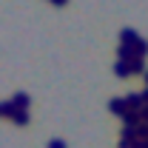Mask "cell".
I'll return each mask as SVG.
<instances>
[{"mask_svg":"<svg viewBox=\"0 0 148 148\" xmlns=\"http://www.w3.org/2000/svg\"><path fill=\"white\" fill-rule=\"evenodd\" d=\"M125 103H128V111H143V108H145L143 91H131V94H125Z\"/></svg>","mask_w":148,"mask_h":148,"instance_id":"cell-1","label":"cell"},{"mask_svg":"<svg viewBox=\"0 0 148 148\" xmlns=\"http://www.w3.org/2000/svg\"><path fill=\"white\" fill-rule=\"evenodd\" d=\"M108 111H111V114H117V117H123V114L128 111L125 97H111V100H108Z\"/></svg>","mask_w":148,"mask_h":148,"instance_id":"cell-2","label":"cell"},{"mask_svg":"<svg viewBox=\"0 0 148 148\" xmlns=\"http://www.w3.org/2000/svg\"><path fill=\"white\" fill-rule=\"evenodd\" d=\"M120 123H123L125 128H137V125L143 123V114H140V111H125V114L120 117Z\"/></svg>","mask_w":148,"mask_h":148,"instance_id":"cell-3","label":"cell"},{"mask_svg":"<svg viewBox=\"0 0 148 148\" xmlns=\"http://www.w3.org/2000/svg\"><path fill=\"white\" fill-rule=\"evenodd\" d=\"M12 103H14L17 108H26V111H29V106H32V97H29L26 91H17L14 97H12Z\"/></svg>","mask_w":148,"mask_h":148,"instance_id":"cell-4","label":"cell"},{"mask_svg":"<svg viewBox=\"0 0 148 148\" xmlns=\"http://www.w3.org/2000/svg\"><path fill=\"white\" fill-rule=\"evenodd\" d=\"M137 40H140V37H137L134 29H123V32H120V43H123V46H134Z\"/></svg>","mask_w":148,"mask_h":148,"instance_id":"cell-5","label":"cell"},{"mask_svg":"<svg viewBox=\"0 0 148 148\" xmlns=\"http://www.w3.org/2000/svg\"><path fill=\"white\" fill-rule=\"evenodd\" d=\"M128 66H131V74H140V77H145V71H148V69H145V60H143V57H134Z\"/></svg>","mask_w":148,"mask_h":148,"instance_id":"cell-6","label":"cell"},{"mask_svg":"<svg viewBox=\"0 0 148 148\" xmlns=\"http://www.w3.org/2000/svg\"><path fill=\"white\" fill-rule=\"evenodd\" d=\"M114 74H117V77H131V66L125 60H117V63H114Z\"/></svg>","mask_w":148,"mask_h":148,"instance_id":"cell-7","label":"cell"},{"mask_svg":"<svg viewBox=\"0 0 148 148\" xmlns=\"http://www.w3.org/2000/svg\"><path fill=\"white\" fill-rule=\"evenodd\" d=\"M134 54L145 60V54H148V40H145V37H140V40L134 43Z\"/></svg>","mask_w":148,"mask_h":148,"instance_id":"cell-8","label":"cell"},{"mask_svg":"<svg viewBox=\"0 0 148 148\" xmlns=\"http://www.w3.org/2000/svg\"><path fill=\"white\" fill-rule=\"evenodd\" d=\"M0 111H3V117H14V111H17V106H14L12 100H3V103H0Z\"/></svg>","mask_w":148,"mask_h":148,"instance_id":"cell-9","label":"cell"},{"mask_svg":"<svg viewBox=\"0 0 148 148\" xmlns=\"http://www.w3.org/2000/svg\"><path fill=\"white\" fill-rule=\"evenodd\" d=\"M12 120H14L17 125H29V111H26V108H17V111H14V117H12Z\"/></svg>","mask_w":148,"mask_h":148,"instance_id":"cell-10","label":"cell"},{"mask_svg":"<svg viewBox=\"0 0 148 148\" xmlns=\"http://www.w3.org/2000/svg\"><path fill=\"white\" fill-rule=\"evenodd\" d=\"M49 148H69L66 140H49Z\"/></svg>","mask_w":148,"mask_h":148,"instance_id":"cell-11","label":"cell"},{"mask_svg":"<svg viewBox=\"0 0 148 148\" xmlns=\"http://www.w3.org/2000/svg\"><path fill=\"white\" fill-rule=\"evenodd\" d=\"M140 114H143V123H145V125H148V106H145V108H143V111H140Z\"/></svg>","mask_w":148,"mask_h":148,"instance_id":"cell-12","label":"cell"},{"mask_svg":"<svg viewBox=\"0 0 148 148\" xmlns=\"http://www.w3.org/2000/svg\"><path fill=\"white\" fill-rule=\"evenodd\" d=\"M69 0H51V6H66Z\"/></svg>","mask_w":148,"mask_h":148,"instance_id":"cell-13","label":"cell"},{"mask_svg":"<svg viewBox=\"0 0 148 148\" xmlns=\"http://www.w3.org/2000/svg\"><path fill=\"white\" fill-rule=\"evenodd\" d=\"M145 83H148V71H145Z\"/></svg>","mask_w":148,"mask_h":148,"instance_id":"cell-14","label":"cell"},{"mask_svg":"<svg viewBox=\"0 0 148 148\" xmlns=\"http://www.w3.org/2000/svg\"><path fill=\"white\" fill-rule=\"evenodd\" d=\"M0 117H3V111H0Z\"/></svg>","mask_w":148,"mask_h":148,"instance_id":"cell-15","label":"cell"}]
</instances>
